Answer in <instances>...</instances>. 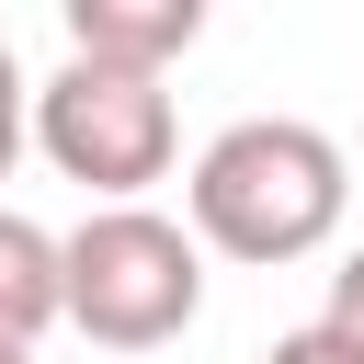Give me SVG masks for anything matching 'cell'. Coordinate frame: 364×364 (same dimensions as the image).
I'll return each mask as SVG.
<instances>
[{
    "instance_id": "obj_1",
    "label": "cell",
    "mask_w": 364,
    "mask_h": 364,
    "mask_svg": "<svg viewBox=\"0 0 364 364\" xmlns=\"http://www.w3.org/2000/svg\"><path fill=\"white\" fill-rule=\"evenodd\" d=\"M182 205H193V239L228 250V262H307V250L341 239L353 159H341V136H318L307 114H239L228 136L193 148Z\"/></svg>"
},
{
    "instance_id": "obj_2",
    "label": "cell",
    "mask_w": 364,
    "mask_h": 364,
    "mask_svg": "<svg viewBox=\"0 0 364 364\" xmlns=\"http://www.w3.org/2000/svg\"><path fill=\"white\" fill-rule=\"evenodd\" d=\"M57 273H68V330L102 353H159L205 307V239L159 205H91L57 239Z\"/></svg>"
},
{
    "instance_id": "obj_3",
    "label": "cell",
    "mask_w": 364,
    "mask_h": 364,
    "mask_svg": "<svg viewBox=\"0 0 364 364\" xmlns=\"http://www.w3.org/2000/svg\"><path fill=\"white\" fill-rule=\"evenodd\" d=\"M34 148H46L68 182H91V205H136V193L171 171L182 125H171V91H159V80L68 57L57 80H34Z\"/></svg>"
},
{
    "instance_id": "obj_4",
    "label": "cell",
    "mask_w": 364,
    "mask_h": 364,
    "mask_svg": "<svg viewBox=\"0 0 364 364\" xmlns=\"http://www.w3.org/2000/svg\"><path fill=\"white\" fill-rule=\"evenodd\" d=\"M205 46V0H68V57L159 80L171 57Z\"/></svg>"
},
{
    "instance_id": "obj_5",
    "label": "cell",
    "mask_w": 364,
    "mask_h": 364,
    "mask_svg": "<svg viewBox=\"0 0 364 364\" xmlns=\"http://www.w3.org/2000/svg\"><path fill=\"white\" fill-rule=\"evenodd\" d=\"M57 318H68L57 239H46L34 216H11V205H0V341H34V330H57Z\"/></svg>"
},
{
    "instance_id": "obj_6",
    "label": "cell",
    "mask_w": 364,
    "mask_h": 364,
    "mask_svg": "<svg viewBox=\"0 0 364 364\" xmlns=\"http://www.w3.org/2000/svg\"><path fill=\"white\" fill-rule=\"evenodd\" d=\"M23 136H34V80H23V57H11V34H0V182H11Z\"/></svg>"
},
{
    "instance_id": "obj_7",
    "label": "cell",
    "mask_w": 364,
    "mask_h": 364,
    "mask_svg": "<svg viewBox=\"0 0 364 364\" xmlns=\"http://www.w3.org/2000/svg\"><path fill=\"white\" fill-rule=\"evenodd\" d=\"M262 364H364V353H353V341H341L330 318H307V330H284V341H273Z\"/></svg>"
},
{
    "instance_id": "obj_8",
    "label": "cell",
    "mask_w": 364,
    "mask_h": 364,
    "mask_svg": "<svg viewBox=\"0 0 364 364\" xmlns=\"http://www.w3.org/2000/svg\"><path fill=\"white\" fill-rule=\"evenodd\" d=\"M318 318H330V330H341V341L364 353V250H353V262L330 273V307H318Z\"/></svg>"
},
{
    "instance_id": "obj_9",
    "label": "cell",
    "mask_w": 364,
    "mask_h": 364,
    "mask_svg": "<svg viewBox=\"0 0 364 364\" xmlns=\"http://www.w3.org/2000/svg\"><path fill=\"white\" fill-rule=\"evenodd\" d=\"M0 364H34V341H0Z\"/></svg>"
}]
</instances>
